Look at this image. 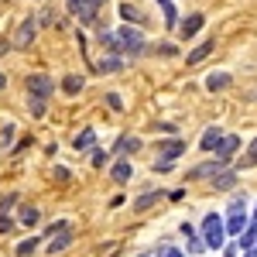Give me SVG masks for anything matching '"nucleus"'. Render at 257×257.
Instances as JSON below:
<instances>
[{
  "label": "nucleus",
  "instance_id": "obj_26",
  "mask_svg": "<svg viewBox=\"0 0 257 257\" xmlns=\"http://www.w3.org/2000/svg\"><path fill=\"white\" fill-rule=\"evenodd\" d=\"M99 41H103V48H110V52H120V38H117V35L103 31V35H99Z\"/></svg>",
  "mask_w": 257,
  "mask_h": 257
},
{
  "label": "nucleus",
  "instance_id": "obj_22",
  "mask_svg": "<svg viewBox=\"0 0 257 257\" xmlns=\"http://www.w3.org/2000/svg\"><path fill=\"white\" fill-rule=\"evenodd\" d=\"M158 199H161V192H144L141 199H134V209H151Z\"/></svg>",
  "mask_w": 257,
  "mask_h": 257
},
{
  "label": "nucleus",
  "instance_id": "obj_23",
  "mask_svg": "<svg viewBox=\"0 0 257 257\" xmlns=\"http://www.w3.org/2000/svg\"><path fill=\"white\" fill-rule=\"evenodd\" d=\"M21 223H24V226H35V223H38V209H35V206H21Z\"/></svg>",
  "mask_w": 257,
  "mask_h": 257
},
{
  "label": "nucleus",
  "instance_id": "obj_36",
  "mask_svg": "<svg viewBox=\"0 0 257 257\" xmlns=\"http://www.w3.org/2000/svg\"><path fill=\"white\" fill-rule=\"evenodd\" d=\"M4 86H7V79H4V72H0V89H4Z\"/></svg>",
  "mask_w": 257,
  "mask_h": 257
},
{
  "label": "nucleus",
  "instance_id": "obj_25",
  "mask_svg": "<svg viewBox=\"0 0 257 257\" xmlns=\"http://www.w3.org/2000/svg\"><path fill=\"white\" fill-rule=\"evenodd\" d=\"M35 250H38V237H31V240H21L14 254H18V257H28V254H35Z\"/></svg>",
  "mask_w": 257,
  "mask_h": 257
},
{
  "label": "nucleus",
  "instance_id": "obj_30",
  "mask_svg": "<svg viewBox=\"0 0 257 257\" xmlns=\"http://www.w3.org/2000/svg\"><path fill=\"white\" fill-rule=\"evenodd\" d=\"M45 103H48V99H35L31 96V113H35V117H45Z\"/></svg>",
  "mask_w": 257,
  "mask_h": 257
},
{
  "label": "nucleus",
  "instance_id": "obj_31",
  "mask_svg": "<svg viewBox=\"0 0 257 257\" xmlns=\"http://www.w3.org/2000/svg\"><path fill=\"white\" fill-rule=\"evenodd\" d=\"M14 230V219L11 216H0V233H11Z\"/></svg>",
  "mask_w": 257,
  "mask_h": 257
},
{
  "label": "nucleus",
  "instance_id": "obj_34",
  "mask_svg": "<svg viewBox=\"0 0 257 257\" xmlns=\"http://www.w3.org/2000/svg\"><path fill=\"white\" fill-rule=\"evenodd\" d=\"M161 257H182V250H175V247H165V250H161Z\"/></svg>",
  "mask_w": 257,
  "mask_h": 257
},
{
  "label": "nucleus",
  "instance_id": "obj_18",
  "mask_svg": "<svg viewBox=\"0 0 257 257\" xmlns=\"http://www.w3.org/2000/svg\"><path fill=\"white\" fill-rule=\"evenodd\" d=\"M182 233L189 237V250H192V254H202V247H206V240H199V237H196V230H192L189 223L182 226Z\"/></svg>",
  "mask_w": 257,
  "mask_h": 257
},
{
  "label": "nucleus",
  "instance_id": "obj_17",
  "mask_svg": "<svg viewBox=\"0 0 257 257\" xmlns=\"http://www.w3.org/2000/svg\"><path fill=\"white\" fill-rule=\"evenodd\" d=\"M138 148H141V141H138V138H131V134H123V138L117 141V155H134Z\"/></svg>",
  "mask_w": 257,
  "mask_h": 257
},
{
  "label": "nucleus",
  "instance_id": "obj_33",
  "mask_svg": "<svg viewBox=\"0 0 257 257\" xmlns=\"http://www.w3.org/2000/svg\"><path fill=\"white\" fill-rule=\"evenodd\" d=\"M175 52H178L175 45H158V55H175Z\"/></svg>",
  "mask_w": 257,
  "mask_h": 257
},
{
  "label": "nucleus",
  "instance_id": "obj_15",
  "mask_svg": "<svg viewBox=\"0 0 257 257\" xmlns=\"http://www.w3.org/2000/svg\"><path fill=\"white\" fill-rule=\"evenodd\" d=\"M213 48H216V41H202V45H196V48L189 52V65H199V62L206 59V55H209Z\"/></svg>",
  "mask_w": 257,
  "mask_h": 257
},
{
  "label": "nucleus",
  "instance_id": "obj_24",
  "mask_svg": "<svg viewBox=\"0 0 257 257\" xmlns=\"http://www.w3.org/2000/svg\"><path fill=\"white\" fill-rule=\"evenodd\" d=\"M158 4H161V11H165V21H168V28H175V24H178L175 4H172V0H158Z\"/></svg>",
  "mask_w": 257,
  "mask_h": 257
},
{
  "label": "nucleus",
  "instance_id": "obj_20",
  "mask_svg": "<svg viewBox=\"0 0 257 257\" xmlns=\"http://www.w3.org/2000/svg\"><path fill=\"white\" fill-rule=\"evenodd\" d=\"M120 65H123V62H120L117 55H103V59H99V72H120Z\"/></svg>",
  "mask_w": 257,
  "mask_h": 257
},
{
  "label": "nucleus",
  "instance_id": "obj_16",
  "mask_svg": "<svg viewBox=\"0 0 257 257\" xmlns=\"http://www.w3.org/2000/svg\"><path fill=\"white\" fill-rule=\"evenodd\" d=\"M93 141H96V134H93V127H86V131H82L79 138L72 141V148H76V151H89V148H93Z\"/></svg>",
  "mask_w": 257,
  "mask_h": 257
},
{
  "label": "nucleus",
  "instance_id": "obj_2",
  "mask_svg": "<svg viewBox=\"0 0 257 257\" xmlns=\"http://www.w3.org/2000/svg\"><path fill=\"white\" fill-rule=\"evenodd\" d=\"M243 223H247V202L233 199L230 209H226V233H240L243 237Z\"/></svg>",
  "mask_w": 257,
  "mask_h": 257
},
{
  "label": "nucleus",
  "instance_id": "obj_10",
  "mask_svg": "<svg viewBox=\"0 0 257 257\" xmlns=\"http://www.w3.org/2000/svg\"><path fill=\"white\" fill-rule=\"evenodd\" d=\"M223 138H226V134H223L219 127H209V131L202 134V141H199V144H202V151H216L219 144H223Z\"/></svg>",
  "mask_w": 257,
  "mask_h": 257
},
{
  "label": "nucleus",
  "instance_id": "obj_7",
  "mask_svg": "<svg viewBox=\"0 0 257 257\" xmlns=\"http://www.w3.org/2000/svg\"><path fill=\"white\" fill-rule=\"evenodd\" d=\"M202 24H206V18H202V14H189V18H185L182 24H178V35H182V38L189 41L192 35H199V28H202Z\"/></svg>",
  "mask_w": 257,
  "mask_h": 257
},
{
  "label": "nucleus",
  "instance_id": "obj_21",
  "mask_svg": "<svg viewBox=\"0 0 257 257\" xmlns=\"http://www.w3.org/2000/svg\"><path fill=\"white\" fill-rule=\"evenodd\" d=\"M62 89H65L69 96H76L82 89V76H65V79H62Z\"/></svg>",
  "mask_w": 257,
  "mask_h": 257
},
{
  "label": "nucleus",
  "instance_id": "obj_27",
  "mask_svg": "<svg viewBox=\"0 0 257 257\" xmlns=\"http://www.w3.org/2000/svg\"><path fill=\"white\" fill-rule=\"evenodd\" d=\"M243 165H247V168H250V165H257V138L250 141V151H247V158L240 161V168H243Z\"/></svg>",
  "mask_w": 257,
  "mask_h": 257
},
{
  "label": "nucleus",
  "instance_id": "obj_8",
  "mask_svg": "<svg viewBox=\"0 0 257 257\" xmlns=\"http://www.w3.org/2000/svg\"><path fill=\"white\" fill-rule=\"evenodd\" d=\"M237 148H240V138H237V134H226V138H223V144L216 148V158L226 165V161L237 155Z\"/></svg>",
  "mask_w": 257,
  "mask_h": 257
},
{
  "label": "nucleus",
  "instance_id": "obj_28",
  "mask_svg": "<svg viewBox=\"0 0 257 257\" xmlns=\"http://www.w3.org/2000/svg\"><path fill=\"white\" fill-rule=\"evenodd\" d=\"M120 14H123L127 21H141V11H138V7H131V4H123V7H120Z\"/></svg>",
  "mask_w": 257,
  "mask_h": 257
},
{
  "label": "nucleus",
  "instance_id": "obj_1",
  "mask_svg": "<svg viewBox=\"0 0 257 257\" xmlns=\"http://www.w3.org/2000/svg\"><path fill=\"white\" fill-rule=\"evenodd\" d=\"M202 240H206L209 250H219V247H223V240H226V223H223L216 213H209V216L202 219Z\"/></svg>",
  "mask_w": 257,
  "mask_h": 257
},
{
  "label": "nucleus",
  "instance_id": "obj_13",
  "mask_svg": "<svg viewBox=\"0 0 257 257\" xmlns=\"http://www.w3.org/2000/svg\"><path fill=\"white\" fill-rule=\"evenodd\" d=\"M103 4H106V0H86L82 11H79V21L82 24H93V21H96V11L103 7Z\"/></svg>",
  "mask_w": 257,
  "mask_h": 257
},
{
  "label": "nucleus",
  "instance_id": "obj_19",
  "mask_svg": "<svg viewBox=\"0 0 257 257\" xmlns=\"http://www.w3.org/2000/svg\"><path fill=\"white\" fill-rule=\"evenodd\" d=\"M237 185V175L233 172H223V175L213 178V189H219V192H226V189H233Z\"/></svg>",
  "mask_w": 257,
  "mask_h": 257
},
{
  "label": "nucleus",
  "instance_id": "obj_3",
  "mask_svg": "<svg viewBox=\"0 0 257 257\" xmlns=\"http://www.w3.org/2000/svg\"><path fill=\"white\" fill-rule=\"evenodd\" d=\"M117 38H120V52H127V55H141L144 52V35L138 28H120Z\"/></svg>",
  "mask_w": 257,
  "mask_h": 257
},
{
  "label": "nucleus",
  "instance_id": "obj_4",
  "mask_svg": "<svg viewBox=\"0 0 257 257\" xmlns=\"http://www.w3.org/2000/svg\"><path fill=\"white\" fill-rule=\"evenodd\" d=\"M24 86H28V93H31L35 99H48V96H52V89H55L52 76H41V72L28 76V79H24Z\"/></svg>",
  "mask_w": 257,
  "mask_h": 257
},
{
  "label": "nucleus",
  "instance_id": "obj_35",
  "mask_svg": "<svg viewBox=\"0 0 257 257\" xmlns=\"http://www.w3.org/2000/svg\"><path fill=\"white\" fill-rule=\"evenodd\" d=\"M250 230H257V213H254V219H250Z\"/></svg>",
  "mask_w": 257,
  "mask_h": 257
},
{
  "label": "nucleus",
  "instance_id": "obj_6",
  "mask_svg": "<svg viewBox=\"0 0 257 257\" xmlns=\"http://www.w3.org/2000/svg\"><path fill=\"white\" fill-rule=\"evenodd\" d=\"M35 31H38V21L28 18V21H24V24L18 28V35H14V45H18V48H28V45L35 41Z\"/></svg>",
  "mask_w": 257,
  "mask_h": 257
},
{
  "label": "nucleus",
  "instance_id": "obj_9",
  "mask_svg": "<svg viewBox=\"0 0 257 257\" xmlns=\"http://www.w3.org/2000/svg\"><path fill=\"white\" fill-rule=\"evenodd\" d=\"M182 151H185V141H165V144H161V158L158 161H168V165H172Z\"/></svg>",
  "mask_w": 257,
  "mask_h": 257
},
{
  "label": "nucleus",
  "instance_id": "obj_32",
  "mask_svg": "<svg viewBox=\"0 0 257 257\" xmlns=\"http://www.w3.org/2000/svg\"><path fill=\"white\" fill-rule=\"evenodd\" d=\"M106 103H110L113 110H123V103H120V96H117V93H110V96H106Z\"/></svg>",
  "mask_w": 257,
  "mask_h": 257
},
{
  "label": "nucleus",
  "instance_id": "obj_5",
  "mask_svg": "<svg viewBox=\"0 0 257 257\" xmlns=\"http://www.w3.org/2000/svg\"><path fill=\"white\" fill-rule=\"evenodd\" d=\"M226 172V165L223 161H202V165H196V168H189V178H216Z\"/></svg>",
  "mask_w": 257,
  "mask_h": 257
},
{
  "label": "nucleus",
  "instance_id": "obj_14",
  "mask_svg": "<svg viewBox=\"0 0 257 257\" xmlns=\"http://www.w3.org/2000/svg\"><path fill=\"white\" fill-rule=\"evenodd\" d=\"M72 237H76L72 230H65V233H59V237H52V240H48V254H62V250L72 243Z\"/></svg>",
  "mask_w": 257,
  "mask_h": 257
},
{
  "label": "nucleus",
  "instance_id": "obj_12",
  "mask_svg": "<svg viewBox=\"0 0 257 257\" xmlns=\"http://www.w3.org/2000/svg\"><path fill=\"white\" fill-rule=\"evenodd\" d=\"M230 82H233V76H230V72H213V76L206 79V89H209V93H219V89H226Z\"/></svg>",
  "mask_w": 257,
  "mask_h": 257
},
{
  "label": "nucleus",
  "instance_id": "obj_11",
  "mask_svg": "<svg viewBox=\"0 0 257 257\" xmlns=\"http://www.w3.org/2000/svg\"><path fill=\"white\" fill-rule=\"evenodd\" d=\"M131 175H134V168H131V161H117V165L110 168V178H113L117 185H123V182H131Z\"/></svg>",
  "mask_w": 257,
  "mask_h": 257
},
{
  "label": "nucleus",
  "instance_id": "obj_29",
  "mask_svg": "<svg viewBox=\"0 0 257 257\" xmlns=\"http://www.w3.org/2000/svg\"><path fill=\"white\" fill-rule=\"evenodd\" d=\"M14 202H18V196H14V192H11V196H4V199H0V216H7V209H11Z\"/></svg>",
  "mask_w": 257,
  "mask_h": 257
},
{
  "label": "nucleus",
  "instance_id": "obj_37",
  "mask_svg": "<svg viewBox=\"0 0 257 257\" xmlns=\"http://www.w3.org/2000/svg\"><path fill=\"white\" fill-rule=\"evenodd\" d=\"M247 257H257V247H254V250H247Z\"/></svg>",
  "mask_w": 257,
  "mask_h": 257
}]
</instances>
